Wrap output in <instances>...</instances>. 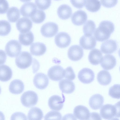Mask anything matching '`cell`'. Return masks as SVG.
Here are the masks:
<instances>
[{
    "label": "cell",
    "instance_id": "obj_1",
    "mask_svg": "<svg viewBox=\"0 0 120 120\" xmlns=\"http://www.w3.org/2000/svg\"><path fill=\"white\" fill-rule=\"evenodd\" d=\"M114 29V25L111 22L108 20L102 21L94 32V37L97 41H103L110 38Z\"/></svg>",
    "mask_w": 120,
    "mask_h": 120
},
{
    "label": "cell",
    "instance_id": "obj_2",
    "mask_svg": "<svg viewBox=\"0 0 120 120\" xmlns=\"http://www.w3.org/2000/svg\"><path fill=\"white\" fill-rule=\"evenodd\" d=\"M32 61V58L31 54L27 52L23 51L16 57L15 62L18 68L24 69L30 66Z\"/></svg>",
    "mask_w": 120,
    "mask_h": 120
},
{
    "label": "cell",
    "instance_id": "obj_3",
    "mask_svg": "<svg viewBox=\"0 0 120 120\" xmlns=\"http://www.w3.org/2000/svg\"><path fill=\"white\" fill-rule=\"evenodd\" d=\"M38 99V95L34 91L29 90L24 93L21 97L22 104L26 107H30L35 105Z\"/></svg>",
    "mask_w": 120,
    "mask_h": 120
},
{
    "label": "cell",
    "instance_id": "obj_4",
    "mask_svg": "<svg viewBox=\"0 0 120 120\" xmlns=\"http://www.w3.org/2000/svg\"><path fill=\"white\" fill-rule=\"evenodd\" d=\"M22 47L19 42L15 40H11L6 44L5 51L9 56L13 57L17 56L21 50Z\"/></svg>",
    "mask_w": 120,
    "mask_h": 120
},
{
    "label": "cell",
    "instance_id": "obj_5",
    "mask_svg": "<svg viewBox=\"0 0 120 120\" xmlns=\"http://www.w3.org/2000/svg\"><path fill=\"white\" fill-rule=\"evenodd\" d=\"M58 27L56 23L49 22L44 24L41 29V32L44 37L50 38L54 36L58 31Z\"/></svg>",
    "mask_w": 120,
    "mask_h": 120
},
{
    "label": "cell",
    "instance_id": "obj_6",
    "mask_svg": "<svg viewBox=\"0 0 120 120\" xmlns=\"http://www.w3.org/2000/svg\"><path fill=\"white\" fill-rule=\"evenodd\" d=\"M64 70L61 66L56 65L51 67L49 70L47 75L51 80L58 81L62 79L64 76Z\"/></svg>",
    "mask_w": 120,
    "mask_h": 120
},
{
    "label": "cell",
    "instance_id": "obj_7",
    "mask_svg": "<svg viewBox=\"0 0 120 120\" xmlns=\"http://www.w3.org/2000/svg\"><path fill=\"white\" fill-rule=\"evenodd\" d=\"M94 74L91 69L87 68H83L79 72L78 78L82 82L86 84L91 83L94 80Z\"/></svg>",
    "mask_w": 120,
    "mask_h": 120
},
{
    "label": "cell",
    "instance_id": "obj_8",
    "mask_svg": "<svg viewBox=\"0 0 120 120\" xmlns=\"http://www.w3.org/2000/svg\"><path fill=\"white\" fill-rule=\"evenodd\" d=\"M55 41L56 45L61 48H64L68 46L71 42L70 35L67 33L61 32L55 36Z\"/></svg>",
    "mask_w": 120,
    "mask_h": 120
},
{
    "label": "cell",
    "instance_id": "obj_9",
    "mask_svg": "<svg viewBox=\"0 0 120 120\" xmlns=\"http://www.w3.org/2000/svg\"><path fill=\"white\" fill-rule=\"evenodd\" d=\"M34 84L38 89L43 90L48 86L49 79L45 74L42 73H38L35 75L33 80Z\"/></svg>",
    "mask_w": 120,
    "mask_h": 120
},
{
    "label": "cell",
    "instance_id": "obj_10",
    "mask_svg": "<svg viewBox=\"0 0 120 120\" xmlns=\"http://www.w3.org/2000/svg\"><path fill=\"white\" fill-rule=\"evenodd\" d=\"M68 55V58L71 60L74 61H78L82 57L83 55V50L79 45H73L69 48Z\"/></svg>",
    "mask_w": 120,
    "mask_h": 120
},
{
    "label": "cell",
    "instance_id": "obj_11",
    "mask_svg": "<svg viewBox=\"0 0 120 120\" xmlns=\"http://www.w3.org/2000/svg\"><path fill=\"white\" fill-rule=\"evenodd\" d=\"M79 44L84 49L91 50L95 47L96 41L93 36L84 35L81 37L79 40Z\"/></svg>",
    "mask_w": 120,
    "mask_h": 120
},
{
    "label": "cell",
    "instance_id": "obj_12",
    "mask_svg": "<svg viewBox=\"0 0 120 120\" xmlns=\"http://www.w3.org/2000/svg\"><path fill=\"white\" fill-rule=\"evenodd\" d=\"M90 113L88 109L82 105H78L74 109L73 114L75 117L80 120H89Z\"/></svg>",
    "mask_w": 120,
    "mask_h": 120
},
{
    "label": "cell",
    "instance_id": "obj_13",
    "mask_svg": "<svg viewBox=\"0 0 120 120\" xmlns=\"http://www.w3.org/2000/svg\"><path fill=\"white\" fill-rule=\"evenodd\" d=\"M17 30L21 33L29 32L32 26V23L29 18L23 17L19 19L16 24Z\"/></svg>",
    "mask_w": 120,
    "mask_h": 120
},
{
    "label": "cell",
    "instance_id": "obj_14",
    "mask_svg": "<svg viewBox=\"0 0 120 120\" xmlns=\"http://www.w3.org/2000/svg\"><path fill=\"white\" fill-rule=\"evenodd\" d=\"M101 116L103 119L110 120L115 117V109L114 105L111 104H106L103 106L100 111Z\"/></svg>",
    "mask_w": 120,
    "mask_h": 120
},
{
    "label": "cell",
    "instance_id": "obj_15",
    "mask_svg": "<svg viewBox=\"0 0 120 120\" xmlns=\"http://www.w3.org/2000/svg\"><path fill=\"white\" fill-rule=\"evenodd\" d=\"M117 47L118 44L116 41L109 39L102 44L101 50V51L105 54H111L117 50Z\"/></svg>",
    "mask_w": 120,
    "mask_h": 120
},
{
    "label": "cell",
    "instance_id": "obj_16",
    "mask_svg": "<svg viewBox=\"0 0 120 120\" xmlns=\"http://www.w3.org/2000/svg\"><path fill=\"white\" fill-rule=\"evenodd\" d=\"M64 101L60 96L54 95L49 98L48 101V105L51 109L59 111L63 108Z\"/></svg>",
    "mask_w": 120,
    "mask_h": 120
},
{
    "label": "cell",
    "instance_id": "obj_17",
    "mask_svg": "<svg viewBox=\"0 0 120 120\" xmlns=\"http://www.w3.org/2000/svg\"><path fill=\"white\" fill-rule=\"evenodd\" d=\"M87 15L85 12L82 10H79L73 14L71 19L74 25L79 26L84 24L87 20Z\"/></svg>",
    "mask_w": 120,
    "mask_h": 120
},
{
    "label": "cell",
    "instance_id": "obj_18",
    "mask_svg": "<svg viewBox=\"0 0 120 120\" xmlns=\"http://www.w3.org/2000/svg\"><path fill=\"white\" fill-rule=\"evenodd\" d=\"M116 64L115 57L111 55H106L103 57L100 63L101 65L104 69L109 70L113 68Z\"/></svg>",
    "mask_w": 120,
    "mask_h": 120
},
{
    "label": "cell",
    "instance_id": "obj_19",
    "mask_svg": "<svg viewBox=\"0 0 120 120\" xmlns=\"http://www.w3.org/2000/svg\"><path fill=\"white\" fill-rule=\"evenodd\" d=\"M59 88L62 92L66 94H70L75 90V86L72 81L66 79H63L59 83Z\"/></svg>",
    "mask_w": 120,
    "mask_h": 120
},
{
    "label": "cell",
    "instance_id": "obj_20",
    "mask_svg": "<svg viewBox=\"0 0 120 120\" xmlns=\"http://www.w3.org/2000/svg\"><path fill=\"white\" fill-rule=\"evenodd\" d=\"M37 7L34 3L28 2L24 4L21 7L20 12L23 16L30 17L32 14L37 9Z\"/></svg>",
    "mask_w": 120,
    "mask_h": 120
},
{
    "label": "cell",
    "instance_id": "obj_21",
    "mask_svg": "<svg viewBox=\"0 0 120 120\" xmlns=\"http://www.w3.org/2000/svg\"><path fill=\"white\" fill-rule=\"evenodd\" d=\"M104 102L103 97L101 95L97 94L92 96L90 98L89 104L91 108L94 110L100 109Z\"/></svg>",
    "mask_w": 120,
    "mask_h": 120
},
{
    "label": "cell",
    "instance_id": "obj_22",
    "mask_svg": "<svg viewBox=\"0 0 120 120\" xmlns=\"http://www.w3.org/2000/svg\"><path fill=\"white\" fill-rule=\"evenodd\" d=\"M103 57L102 54L99 49H95L90 52L88 59L90 63L93 65H97L101 63Z\"/></svg>",
    "mask_w": 120,
    "mask_h": 120
},
{
    "label": "cell",
    "instance_id": "obj_23",
    "mask_svg": "<svg viewBox=\"0 0 120 120\" xmlns=\"http://www.w3.org/2000/svg\"><path fill=\"white\" fill-rule=\"evenodd\" d=\"M24 85L23 82L18 79H14L10 83L9 90L11 93L14 94H19L23 91Z\"/></svg>",
    "mask_w": 120,
    "mask_h": 120
},
{
    "label": "cell",
    "instance_id": "obj_24",
    "mask_svg": "<svg viewBox=\"0 0 120 120\" xmlns=\"http://www.w3.org/2000/svg\"><path fill=\"white\" fill-rule=\"evenodd\" d=\"M46 48L43 43L37 42L33 43L30 48V53L35 56H40L43 55L46 52Z\"/></svg>",
    "mask_w": 120,
    "mask_h": 120
},
{
    "label": "cell",
    "instance_id": "obj_25",
    "mask_svg": "<svg viewBox=\"0 0 120 120\" xmlns=\"http://www.w3.org/2000/svg\"><path fill=\"white\" fill-rule=\"evenodd\" d=\"M57 14L60 19L63 20L67 19L69 18L72 15V9L67 5H62L58 8Z\"/></svg>",
    "mask_w": 120,
    "mask_h": 120
},
{
    "label": "cell",
    "instance_id": "obj_26",
    "mask_svg": "<svg viewBox=\"0 0 120 120\" xmlns=\"http://www.w3.org/2000/svg\"><path fill=\"white\" fill-rule=\"evenodd\" d=\"M97 79L98 82L100 84L106 86L110 83L112 80V77L108 71L102 70L98 73Z\"/></svg>",
    "mask_w": 120,
    "mask_h": 120
},
{
    "label": "cell",
    "instance_id": "obj_27",
    "mask_svg": "<svg viewBox=\"0 0 120 120\" xmlns=\"http://www.w3.org/2000/svg\"><path fill=\"white\" fill-rule=\"evenodd\" d=\"M12 73L10 68L7 65L0 66V80L2 82H6L10 80L12 76Z\"/></svg>",
    "mask_w": 120,
    "mask_h": 120
},
{
    "label": "cell",
    "instance_id": "obj_28",
    "mask_svg": "<svg viewBox=\"0 0 120 120\" xmlns=\"http://www.w3.org/2000/svg\"><path fill=\"white\" fill-rule=\"evenodd\" d=\"M34 37L32 33L29 31L26 33H21L19 36V39L20 43L25 46L30 45L33 42Z\"/></svg>",
    "mask_w": 120,
    "mask_h": 120
},
{
    "label": "cell",
    "instance_id": "obj_29",
    "mask_svg": "<svg viewBox=\"0 0 120 120\" xmlns=\"http://www.w3.org/2000/svg\"><path fill=\"white\" fill-rule=\"evenodd\" d=\"M43 113L42 110L39 108L34 107L29 110L27 115L29 120H41L43 118Z\"/></svg>",
    "mask_w": 120,
    "mask_h": 120
},
{
    "label": "cell",
    "instance_id": "obj_30",
    "mask_svg": "<svg viewBox=\"0 0 120 120\" xmlns=\"http://www.w3.org/2000/svg\"><path fill=\"white\" fill-rule=\"evenodd\" d=\"M7 16L9 22H15L20 17L19 11L17 8L12 7L9 9L7 12Z\"/></svg>",
    "mask_w": 120,
    "mask_h": 120
},
{
    "label": "cell",
    "instance_id": "obj_31",
    "mask_svg": "<svg viewBox=\"0 0 120 120\" xmlns=\"http://www.w3.org/2000/svg\"><path fill=\"white\" fill-rule=\"evenodd\" d=\"M86 9L91 12H95L98 11L101 7L99 0H86L85 3Z\"/></svg>",
    "mask_w": 120,
    "mask_h": 120
},
{
    "label": "cell",
    "instance_id": "obj_32",
    "mask_svg": "<svg viewBox=\"0 0 120 120\" xmlns=\"http://www.w3.org/2000/svg\"><path fill=\"white\" fill-rule=\"evenodd\" d=\"M32 21L36 23H40L42 22L45 19L46 15L43 11L37 9L30 17Z\"/></svg>",
    "mask_w": 120,
    "mask_h": 120
},
{
    "label": "cell",
    "instance_id": "obj_33",
    "mask_svg": "<svg viewBox=\"0 0 120 120\" xmlns=\"http://www.w3.org/2000/svg\"><path fill=\"white\" fill-rule=\"evenodd\" d=\"M96 25L94 22L91 20H88L84 25L83 30L84 35H92L96 29Z\"/></svg>",
    "mask_w": 120,
    "mask_h": 120
},
{
    "label": "cell",
    "instance_id": "obj_34",
    "mask_svg": "<svg viewBox=\"0 0 120 120\" xmlns=\"http://www.w3.org/2000/svg\"><path fill=\"white\" fill-rule=\"evenodd\" d=\"M0 36H4L9 34L11 31V27L10 23L5 20H1L0 22Z\"/></svg>",
    "mask_w": 120,
    "mask_h": 120
},
{
    "label": "cell",
    "instance_id": "obj_35",
    "mask_svg": "<svg viewBox=\"0 0 120 120\" xmlns=\"http://www.w3.org/2000/svg\"><path fill=\"white\" fill-rule=\"evenodd\" d=\"M109 94L113 98L120 99V84H115L110 87L109 89Z\"/></svg>",
    "mask_w": 120,
    "mask_h": 120
},
{
    "label": "cell",
    "instance_id": "obj_36",
    "mask_svg": "<svg viewBox=\"0 0 120 120\" xmlns=\"http://www.w3.org/2000/svg\"><path fill=\"white\" fill-rule=\"evenodd\" d=\"M62 117L61 114L59 112L55 111H51L48 112L45 116L44 119L61 120Z\"/></svg>",
    "mask_w": 120,
    "mask_h": 120
},
{
    "label": "cell",
    "instance_id": "obj_37",
    "mask_svg": "<svg viewBox=\"0 0 120 120\" xmlns=\"http://www.w3.org/2000/svg\"><path fill=\"white\" fill-rule=\"evenodd\" d=\"M35 3L38 8L44 10L50 6L51 0H35Z\"/></svg>",
    "mask_w": 120,
    "mask_h": 120
},
{
    "label": "cell",
    "instance_id": "obj_38",
    "mask_svg": "<svg viewBox=\"0 0 120 120\" xmlns=\"http://www.w3.org/2000/svg\"><path fill=\"white\" fill-rule=\"evenodd\" d=\"M64 77L70 80H72L75 78V75L72 68L70 66L67 67L64 70Z\"/></svg>",
    "mask_w": 120,
    "mask_h": 120
},
{
    "label": "cell",
    "instance_id": "obj_39",
    "mask_svg": "<svg viewBox=\"0 0 120 120\" xmlns=\"http://www.w3.org/2000/svg\"><path fill=\"white\" fill-rule=\"evenodd\" d=\"M100 2L104 7L110 8L114 7L117 4L118 0H100Z\"/></svg>",
    "mask_w": 120,
    "mask_h": 120
},
{
    "label": "cell",
    "instance_id": "obj_40",
    "mask_svg": "<svg viewBox=\"0 0 120 120\" xmlns=\"http://www.w3.org/2000/svg\"><path fill=\"white\" fill-rule=\"evenodd\" d=\"M11 120H27L26 115L21 112H16L11 115Z\"/></svg>",
    "mask_w": 120,
    "mask_h": 120
},
{
    "label": "cell",
    "instance_id": "obj_41",
    "mask_svg": "<svg viewBox=\"0 0 120 120\" xmlns=\"http://www.w3.org/2000/svg\"><path fill=\"white\" fill-rule=\"evenodd\" d=\"M72 4L78 9L82 8L84 6L86 0H70Z\"/></svg>",
    "mask_w": 120,
    "mask_h": 120
},
{
    "label": "cell",
    "instance_id": "obj_42",
    "mask_svg": "<svg viewBox=\"0 0 120 120\" xmlns=\"http://www.w3.org/2000/svg\"><path fill=\"white\" fill-rule=\"evenodd\" d=\"M0 14H4L8 9V4L6 0H0Z\"/></svg>",
    "mask_w": 120,
    "mask_h": 120
},
{
    "label": "cell",
    "instance_id": "obj_43",
    "mask_svg": "<svg viewBox=\"0 0 120 120\" xmlns=\"http://www.w3.org/2000/svg\"><path fill=\"white\" fill-rule=\"evenodd\" d=\"M114 105L116 111L115 117L118 118L120 117V101L117 102Z\"/></svg>",
    "mask_w": 120,
    "mask_h": 120
},
{
    "label": "cell",
    "instance_id": "obj_44",
    "mask_svg": "<svg viewBox=\"0 0 120 120\" xmlns=\"http://www.w3.org/2000/svg\"><path fill=\"white\" fill-rule=\"evenodd\" d=\"M101 120L99 114L96 112H92L90 113V119Z\"/></svg>",
    "mask_w": 120,
    "mask_h": 120
},
{
    "label": "cell",
    "instance_id": "obj_45",
    "mask_svg": "<svg viewBox=\"0 0 120 120\" xmlns=\"http://www.w3.org/2000/svg\"><path fill=\"white\" fill-rule=\"evenodd\" d=\"M21 1L23 2H27L30 1L31 0H20Z\"/></svg>",
    "mask_w": 120,
    "mask_h": 120
},
{
    "label": "cell",
    "instance_id": "obj_46",
    "mask_svg": "<svg viewBox=\"0 0 120 120\" xmlns=\"http://www.w3.org/2000/svg\"><path fill=\"white\" fill-rule=\"evenodd\" d=\"M118 54L119 55L120 57V49H119L118 51Z\"/></svg>",
    "mask_w": 120,
    "mask_h": 120
},
{
    "label": "cell",
    "instance_id": "obj_47",
    "mask_svg": "<svg viewBox=\"0 0 120 120\" xmlns=\"http://www.w3.org/2000/svg\"></svg>",
    "mask_w": 120,
    "mask_h": 120
},
{
    "label": "cell",
    "instance_id": "obj_48",
    "mask_svg": "<svg viewBox=\"0 0 120 120\" xmlns=\"http://www.w3.org/2000/svg\"></svg>",
    "mask_w": 120,
    "mask_h": 120
}]
</instances>
